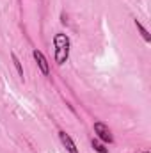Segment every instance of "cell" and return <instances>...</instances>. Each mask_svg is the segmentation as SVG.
Instances as JSON below:
<instances>
[{"instance_id":"6da1fadb","label":"cell","mask_w":151,"mask_h":153,"mask_svg":"<svg viewBox=\"0 0 151 153\" xmlns=\"http://www.w3.org/2000/svg\"><path fill=\"white\" fill-rule=\"evenodd\" d=\"M53 46H55V62L61 66V64H64V62L68 61V57H70V46H71L70 38H68L66 34H62V32L55 34V38H53Z\"/></svg>"},{"instance_id":"7a4b0ae2","label":"cell","mask_w":151,"mask_h":153,"mask_svg":"<svg viewBox=\"0 0 151 153\" xmlns=\"http://www.w3.org/2000/svg\"><path fill=\"white\" fill-rule=\"evenodd\" d=\"M94 134H96L98 139L103 141V143H109V144H110V143L114 141L110 128H109L105 123H101V121H96V123H94Z\"/></svg>"},{"instance_id":"3957f363","label":"cell","mask_w":151,"mask_h":153,"mask_svg":"<svg viewBox=\"0 0 151 153\" xmlns=\"http://www.w3.org/2000/svg\"><path fill=\"white\" fill-rule=\"evenodd\" d=\"M32 55H34V59H36V62H38L41 73H43V75H48V73H50V66H48V61H46V57L43 55V52L36 48V50L32 52Z\"/></svg>"},{"instance_id":"277c9868","label":"cell","mask_w":151,"mask_h":153,"mask_svg":"<svg viewBox=\"0 0 151 153\" xmlns=\"http://www.w3.org/2000/svg\"><path fill=\"white\" fill-rule=\"evenodd\" d=\"M59 139H61L62 146L68 150V153H80V152H78V148H76V144L73 143V139H71L64 130H61V132H59Z\"/></svg>"},{"instance_id":"5b68a950","label":"cell","mask_w":151,"mask_h":153,"mask_svg":"<svg viewBox=\"0 0 151 153\" xmlns=\"http://www.w3.org/2000/svg\"><path fill=\"white\" fill-rule=\"evenodd\" d=\"M91 144H93L94 152H98V153H109V148H105V144H103L100 139H93V141H91Z\"/></svg>"},{"instance_id":"8992f818","label":"cell","mask_w":151,"mask_h":153,"mask_svg":"<svg viewBox=\"0 0 151 153\" xmlns=\"http://www.w3.org/2000/svg\"><path fill=\"white\" fill-rule=\"evenodd\" d=\"M135 27H137V30L141 32V36L144 38V41H146V43H150V41H151V36H150V32H148V30L144 29V25H142V23H141L139 20H135Z\"/></svg>"},{"instance_id":"52a82bcc","label":"cell","mask_w":151,"mask_h":153,"mask_svg":"<svg viewBox=\"0 0 151 153\" xmlns=\"http://www.w3.org/2000/svg\"><path fill=\"white\" fill-rule=\"evenodd\" d=\"M11 59H13V62H14V68H16L18 75L23 78V68H21V62H20V59H18V55H16L14 52H11Z\"/></svg>"},{"instance_id":"ba28073f","label":"cell","mask_w":151,"mask_h":153,"mask_svg":"<svg viewBox=\"0 0 151 153\" xmlns=\"http://www.w3.org/2000/svg\"><path fill=\"white\" fill-rule=\"evenodd\" d=\"M144 153H150V152H144Z\"/></svg>"}]
</instances>
